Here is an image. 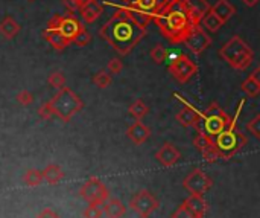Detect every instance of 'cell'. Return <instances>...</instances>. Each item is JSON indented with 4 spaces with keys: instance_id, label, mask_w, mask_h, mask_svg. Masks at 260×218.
Returning a JSON list of instances; mask_svg holds the SVG:
<instances>
[{
    "instance_id": "obj_17",
    "label": "cell",
    "mask_w": 260,
    "mask_h": 218,
    "mask_svg": "<svg viewBox=\"0 0 260 218\" xmlns=\"http://www.w3.org/2000/svg\"><path fill=\"white\" fill-rule=\"evenodd\" d=\"M184 5L194 24H199L202 17L210 11V3L207 0H184Z\"/></svg>"
},
{
    "instance_id": "obj_11",
    "label": "cell",
    "mask_w": 260,
    "mask_h": 218,
    "mask_svg": "<svg viewBox=\"0 0 260 218\" xmlns=\"http://www.w3.org/2000/svg\"><path fill=\"white\" fill-rule=\"evenodd\" d=\"M160 206L157 197L148 189L139 191L130 201V208L139 215V218H149Z\"/></svg>"
},
{
    "instance_id": "obj_25",
    "label": "cell",
    "mask_w": 260,
    "mask_h": 218,
    "mask_svg": "<svg viewBox=\"0 0 260 218\" xmlns=\"http://www.w3.org/2000/svg\"><path fill=\"white\" fill-rule=\"evenodd\" d=\"M41 174H43V180H46L49 185H57L58 182L64 179V171L61 170V167L57 165V163H49V165L41 171Z\"/></svg>"
},
{
    "instance_id": "obj_42",
    "label": "cell",
    "mask_w": 260,
    "mask_h": 218,
    "mask_svg": "<svg viewBox=\"0 0 260 218\" xmlns=\"http://www.w3.org/2000/svg\"><path fill=\"white\" fill-rule=\"evenodd\" d=\"M242 3L245 6H248V8H253V6H256L259 3V0H242Z\"/></svg>"
},
{
    "instance_id": "obj_19",
    "label": "cell",
    "mask_w": 260,
    "mask_h": 218,
    "mask_svg": "<svg viewBox=\"0 0 260 218\" xmlns=\"http://www.w3.org/2000/svg\"><path fill=\"white\" fill-rule=\"evenodd\" d=\"M43 37H44L46 42H47L55 50H58V52L64 50L68 45H70V43H68L67 40L60 34V31L55 28V26L49 24V23H47V26H46V29L43 31Z\"/></svg>"
},
{
    "instance_id": "obj_36",
    "label": "cell",
    "mask_w": 260,
    "mask_h": 218,
    "mask_svg": "<svg viewBox=\"0 0 260 218\" xmlns=\"http://www.w3.org/2000/svg\"><path fill=\"white\" fill-rule=\"evenodd\" d=\"M123 71V63L120 58H111L107 64V72L109 75H119Z\"/></svg>"
},
{
    "instance_id": "obj_30",
    "label": "cell",
    "mask_w": 260,
    "mask_h": 218,
    "mask_svg": "<svg viewBox=\"0 0 260 218\" xmlns=\"http://www.w3.org/2000/svg\"><path fill=\"white\" fill-rule=\"evenodd\" d=\"M199 153L202 154V157L205 159V162H209V163H215L217 159H221V156H219V151L216 149V146H215V142H213V141H212V142H209L207 145H205Z\"/></svg>"
},
{
    "instance_id": "obj_43",
    "label": "cell",
    "mask_w": 260,
    "mask_h": 218,
    "mask_svg": "<svg viewBox=\"0 0 260 218\" xmlns=\"http://www.w3.org/2000/svg\"><path fill=\"white\" fill-rule=\"evenodd\" d=\"M93 0H76V3H78V8L81 9V8H84V6H87L88 3H91Z\"/></svg>"
},
{
    "instance_id": "obj_6",
    "label": "cell",
    "mask_w": 260,
    "mask_h": 218,
    "mask_svg": "<svg viewBox=\"0 0 260 218\" xmlns=\"http://www.w3.org/2000/svg\"><path fill=\"white\" fill-rule=\"evenodd\" d=\"M231 122V118L219 107L217 102H212L207 110L201 112L199 124L196 127L198 133H202L213 139L216 134H219L222 130H225Z\"/></svg>"
},
{
    "instance_id": "obj_22",
    "label": "cell",
    "mask_w": 260,
    "mask_h": 218,
    "mask_svg": "<svg viewBox=\"0 0 260 218\" xmlns=\"http://www.w3.org/2000/svg\"><path fill=\"white\" fill-rule=\"evenodd\" d=\"M210 11L222 23H227L233 16L236 14V8L233 6L228 0H217L213 6H210Z\"/></svg>"
},
{
    "instance_id": "obj_5",
    "label": "cell",
    "mask_w": 260,
    "mask_h": 218,
    "mask_svg": "<svg viewBox=\"0 0 260 218\" xmlns=\"http://www.w3.org/2000/svg\"><path fill=\"white\" fill-rule=\"evenodd\" d=\"M55 116H58L63 122H70L72 118L84 108V102L78 97V95L70 89L64 86L57 93L53 95V98L49 101Z\"/></svg>"
},
{
    "instance_id": "obj_21",
    "label": "cell",
    "mask_w": 260,
    "mask_h": 218,
    "mask_svg": "<svg viewBox=\"0 0 260 218\" xmlns=\"http://www.w3.org/2000/svg\"><path fill=\"white\" fill-rule=\"evenodd\" d=\"M242 92L248 98L259 97V93H260V67H256V69L250 73V76L242 83Z\"/></svg>"
},
{
    "instance_id": "obj_15",
    "label": "cell",
    "mask_w": 260,
    "mask_h": 218,
    "mask_svg": "<svg viewBox=\"0 0 260 218\" xmlns=\"http://www.w3.org/2000/svg\"><path fill=\"white\" fill-rule=\"evenodd\" d=\"M155 159H157V162L160 163V165H163L164 168H172V167L176 165L178 160L181 159V153L173 144L166 142V144H163L157 149Z\"/></svg>"
},
{
    "instance_id": "obj_4",
    "label": "cell",
    "mask_w": 260,
    "mask_h": 218,
    "mask_svg": "<svg viewBox=\"0 0 260 218\" xmlns=\"http://www.w3.org/2000/svg\"><path fill=\"white\" fill-rule=\"evenodd\" d=\"M217 53L230 67L236 71L248 69V66L254 61V50L239 35H233L225 45H222Z\"/></svg>"
},
{
    "instance_id": "obj_20",
    "label": "cell",
    "mask_w": 260,
    "mask_h": 218,
    "mask_svg": "<svg viewBox=\"0 0 260 218\" xmlns=\"http://www.w3.org/2000/svg\"><path fill=\"white\" fill-rule=\"evenodd\" d=\"M78 12L81 14L82 23L91 24V23H94L96 20H98V19L102 16V12H104V5L99 3L98 0H93L91 3H88V5L84 6V8H81Z\"/></svg>"
},
{
    "instance_id": "obj_35",
    "label": "cell",
    "mask_w": 260,
    "mask_h": 218,
    "mask_svg": "<svg viewBox=\"0 0 260 218\" xmlns=\"http://www.w3.org/2000/svg\"><path fill=\"white\" fill-rule=\"evenodd\" d=\"M246 130L251 133L256 139H260V115H256L248 124H246Z\"/></svg>"
},
{
    "instance_id": "obj_1",
    "label": "cell",
    "mask_w": 260,
    "mask_h": 218,
    "mask_svg": "<svg viewBox=\"0 0 260 218\" xmlns=\"http://www.w3.org/2000/svg\"><path fill=\"white\" fill-rule=\"evenodd\" d=\"M104 5L113 6L114 12L99 29V35L111 46L119 55L125 57L146 37L148 28L137 22L122 5L105 2Z\"/></svg>"
},
{
    "instance_id": "obj_12",
    "label": "cell",
    "mask_w": 260,
    "mask_h": 218,
    "mask_svg": "<svg viewBox=\"0 0 260 218\" xmlns=\"http://www.w3.org/2000/svg\"><path fill=\"white\" fill-rule=\"evenodd\" d=\"M183 186L189 194L204 195L213 186V180L202 170L196 168L187 174V177L183 182Z\"/></svg>"
},
{
    "instance_id": "obj_18",
    "label": "cell",
    "mask_w": 260,
    "mask_h": 218,
    "mask_svg": "<svg viewBox=\"0 0 260 218\" xmlns=\"http://www.w3.org/2000/svg\"><path fill=\"white\" fill-rule=\"evenodd\" d=\"M183 204L196 218H204L205 212H207V209H209V204H207V201H205V198L202 195H198V194H190L183 201Z\"/></svg>"
},
{
    "instance_id": "obj_10",
    "label": "cell",
    "mask_w": 260,
    "mask_h": 218,
    "mask_svg": "<svg viewBox=\"0 0 260 218\" xmlns=\"http://www.w3.org/2000/svg\"><path fill=\"white\" fill-rule=\"evenodd\" d=\"M79 195L88 204H104L109 197V191L105 186V183H102L98 177H90V179L81 186Z\"/></svg>"
},
{
    "instance_id": "obj_23",
    "label": "cell",
    "mask_w": 260,
    "mask_h": 218,
    "mask_svg": "<svg viewBox=\"0 0 260 218\" xmlns=\"http://www.w3.org/2000/svg\"><path fill=\"white\" fill-rule=\"evenodd\" d=\"M102 209L108 218H122L127 212L125 204L119 198H113V197H108V200L102 204Z\"/></svg>"
},
{
    "instance_id": "obj_38",
    "label": "cell",
    "mask_w": 260,
    "mask_h": 218,
    "mask_svg": "<svg viewBox=\"0 0 260 218\" xmlns=\"http://www.w3.org/2000/svg\"><path fill=\"white\" fill-rule=\"evenodd\" d=\"M38 116H40L41 119H44V121H50V119L55 116V113H53V110H52V107H50L49 101L44 102V104H41V105L38 107Z\"/></svg>"
},
{
    "instance_id": "obj_28",
    "label": "cell",
    "mask_w": 260,
    "mask_h": 218,
    "mask_svg": "<svg viewBox=\"0 0 260 218\" xmlns=\"http://www.w3.org/2000/svg\"><path fill=\"white\" fill-rule=\"evenodd\" d=\"M23 182L26 186H29V188H35L38 186L41 182H43V174H41V171L38 170H27L23 175Z\"/></svg>"
},
{
    "instance_id": "obj_44",
    "label": "cell",
    "mask_w": 260,
    "mask_h": 218,
    "mask_svg": "<svg viewBox=\"0 0 260 218\" xmlns=\"http://www.w3.org/2000/svg\"><path fill=\"white\" fill-rule=\"evenodd\" d=\"M122 2V5H125V3H128V0H120Z\"/></svg>"
},
{
    "instance_id": "obj_16",
    "label": "cell",
    "mask_w": 260,
    "mask_h": 218,
    "mask_svg": "<svg viewBox=\"0 0 260 218\" xmlns=\"http://www.w3.org/2000/svg\"><path fill=\"white\" fill-rule=\"evenodd\" d=\"M151 134H152V131H151V128L148 125H145L142 121L132 122L127 130L128 139L135 145H143L151 138Z\"/></svg>"
},
{
    "instance_id": "obj_9",
    "label": "cell",
    "mask_w": 260,
    "mask_h": 218,
    "mask_svg": "<svg viewBox=\"0 0 260 218\" xmlns=\"http://www.w3.org/2000/svg\"><path fill=\"white\" fill-rule=\"evenodd\" d=\"M168 71L175 78L178 83L186 84L198 73V66L195 61H192L186 53H180L176 55L168 66Z\"/></svg>"
},
{
    "instance_id": "obj_33",
    "label": "cell",
    "mask_w": 260,
    "mask_h": 218,
    "mask_svg": "<svg viewBox=\"0 0 260 218\" xmlns=\"http://www.w3.org/2000/svg\"><path fill=\"white\" fill-rule=\"evenodd\" d=\"M102 204H88V206L82 211V217L84 218H101L102 217Z\"/></svg>"
},
{
    "instance_id": "obj_41",
    "label": "cell",
    "mask_w": 260,
    "mask_h": 218,
    "mask_svg": "<svg viewBox=\"0 0 260 218\" xmlns=\"http://www.w3.org/2000/svg\"><path fill=\"white\" fill-rule=\"evenodd\" d=\"M63 5L65 6L67 12H72V14H75V12H78V11H79L78 3H76V0H63Z\"/></svg>"
},
{
    "instance_id": "obj_8",
    "label": "cell",
    "mask_w": 260,
    "mask_h": 218,
    "mask_svg": "<svg viewBox=\"0 0 260 218\" xmlns=\"http://www.w3.org/2000/svg\"><path fill=\"white\" fill-rule=\"evenodd\" d=\"M49 24L55 26L68 43H73L75 37L86 28L84 23H82L75 14H72V12H65L64 16H58V14L53 16L49 20Z\"/></svg>"
},
{
    "instance_id": "obj_3",
    "label": "cell",
    "mask_w": 260,
    "mask_h": 218,
    "mask_svg": "<svg viewBox=\"0 0 260 218\" xmlns=\"http://www.w3.org/2000/svg\"><path fill=\"white\" fill-rule=\"evenodd\" d=\"M243 104H245V101L242 99L239 102L238 108H236V116L231 118L230 125L213 138V142H215L216 149L219 151V156L224 157V159L233 157L246 145V142H248L246 136L238 128V118L240 115V110H242Z\"/></svg>"
},
{
    "instance_id": "obj_13",
    "label": "cell",
    "mask_w": 260,
    "mask_h": 218,
    "mask_svg": "<svg viewBox=\"0 0 260 218\" xmlns=\"http://www.w3.org/2000/svg\"><path fill=\"white\" fill-rule=\"evenodd\" d=\"M212 37L205 31L201 24H195L194 29L190 31L187 38L184 40L186 48L194 53V55H201V53L212 45Z\"/></svg>"
},
{
    "instance_id": "obj_39",
    "label": "cell",
    "mask_w": 260,
    "mask_h": 218,
    "mask_svg": "<svg viewBox=\"0 0 260 218\" xmlns=\"http://www.w3.org/2000/svg\"><path fill=\"white\" fill-rule=\"evenodd\" d=\"M172 218H196V217L192 214V212L184 206V204L181 203L180 206L176 208V211L172 214Z\"/></svg>"
},
{
    "instance_id": "obj_34",
    "label": "cell",
    "mask_w": 260,
    "mask_h": 218,
    "mask_svg": "<svg viewBox=\"0 0 260 218\" xmlns=\"http://www.w3.org/2000/svg\"><path fill=\"white\" fill-rule=\"evenodd\" d=\"M73 43L78 46V48H86L87 45H90L91 43V34L84 28L82 29L76 37H75V40H73Z\"/></svg>"
},
{
    "instance_id": "obj_31",
    "label": "cell",
    "mask_w": 260,
    "mask_h": 218,
    "mask_svg": "<svg viewBox=\"0 0 260 218\" xmlns=\"http://www.w3.org/2000/svg\"><path fill=\"white\" fill-rule=\"evenodd\" d=\"M151 60H152L155 64H163L164 61H166V57H168V50L166 48H164L163 45L157 43L152 49H151Z\"/></svg>"
},
{
    "instance_id": "obj_37",
    "label": "cell",
    "mask_w": 260,
    "mask_h": 218,
    "mask_svg": "<svg viewBox=\"0 0 260 218\" xmlns=\"http://www.w3.org/2000/svg\"><path fill=\"white\" fill-rule=\"evenodd\" d=\"M16 98H17V102L22 104L23 107H27L34 102V95L29 90H20Z\"/></svg>"
},
{
    "instance_id": "obj_29",
    "label": "cell",
    "mask_w": 260,
    "mask_h": 218,
    "mask_svg": "<svg viewBox=\"0 0 260 218\" xmlns=\"http://www.w3.org/2000/svg\"><path fill=\"white\" fill-rule=\"evenodd\" d=\"M91 81H93V84H94L96 87L107 89V87L111 86L113 78H111V75H109L107 71H99V72H96V73L93 75Z\"/></svg>"
},
{
    "instance_id": "obj_26",
    "label": "cell",
    "mask_w": 260,
    "mask_h": 218,
    "mask_svg": "<svg viewBox=\"0 0 260 218\" xmlns=\"http://www.w3.org/2000/svg\"><path fill=\"white\" fill-rule=\"evenodd\" d=\"M199 24L202 26V28H204L205 31H207V32H212V34H213V32H217V31L224 26V23H222L221 20H219V19L213 14L212 11H209L207 14H205V16L202 17V20H201Z\"/></svg>"
},
{
    "instance_id": "obj_40",
    "label": "cell",
    "mask_w": 260,
    "mask_h": 218,
    "mask_svg": "<svg viewBox=\"0 0 260 218\" xmlns=\"http://www.w3.org/2000/svg\"><path fill=\"white\" fill-rule=\"evenodd\" d=\"M37 218H60V215H58V212H55L52 208H44L37 215Z\"/></svg>"
},
{
    "instance_id": "obj_7",
    "label": "cell",
    "mask_w": 260,
    "mask_h": 218,
    "mask_svg": "<svg viewBox=\"0 0 260 218\" xmlns=\"http://www.w3.org/2000/svg\"><path fill=\"white\" fill-rule=\"evenodd\" d=\"M168 2L169 0H128V3L122 5V8L128 11L140 24L148 28V24L154 20L158 11Z\"/></svg>"
},
{
    "instance_id": "obj_32",
    "label": "cell",
    "mask_w": 260,
    "mask_h": 218,
    "mask_svg": "<svg viewBox=\"0 0 260 218\" xmlns=\"http://www.w3.org/2000/svg\"><path fill=\"white\" fill-rule=\"evenodd\" d=\"M47 84L50 87H53V89L60 90V89H63L65 86V76L63 75L61 71H55V72H52L47 76Z\"/></svg>"
},
{
    "instance_id": "obj_14",
    "label": "cell",
    "mask_w": 260,
    "mask_h": 218,
    "mask_svg": "<svg viewBox=\"0 0 260 218\" xmlns=\"http://www.w3.org/2000/svg\"><path fill=\"white\" fill-rule=\"evenodd\" d=\"M173 97L178 98V101L183 102V108L180 112H178L175 115V119L180 122V124L183 127H189V128H196L198 124H199V116H201V112L198 110L196 107L192 105L189 101H186L181 95H178V93H173Z\"/></svg>"
},
{
    "instance_id": "obj_24",
    "label": "cell",
    "mask_w": 260,
    "mask_h": 218,
    "mask_svg": "<svg viewBox=\"0 0 260 218\" xmlns=\"http://www.w3.org/2000/svg\"><path fill=\"white\" fill-rule=\"evenodd\" d=\"M20 32V23L14 19L12 16H6L0 22V35L5 40H12L14 37H17Z\"/></svg>"
},
{
    "instance_id": "obj_2",
    "label": "cell",
    "mask_w": 260,
    "mask_h": 218,
    "mask_svg": "<svg viewBox=\"0 0 260 218\" xmlns=\"http://www.w3.org/2000/svg\"><path fill=\"white\" fill-rule=\"evenodd\" d=\"M152 22L157 24L163 37L172 45L184 43V40L195 26L187 12L184 0H169L158 11Z\"/></svg>"
},
{
    "instance_id": "obj_27",
    "label": "cell",
    "mask_w": 260,
    "mask_h": 218,
    "mask_svg": "<svg viewBox=\"0 0 260 218\" xmlns=\"http://www.w3.org/2000/svg\"><path fill=\"white\" fill-rule=\"evenodd\" d=\"M128 112H130V115H131L135 121H142V119L148 115L149 107H148L142 99H135V101L130 105Z\"/></svg>"
},
{
    "instance_id": "obj_45",
    "label": "cell",
    "mask_w": 260,
    "mask_h": 218,
    "mask_svg": "<svg viewBox=\"0 0 260 218\" xmlns=\"http://www.w3.org/2000/svg\"><path fill=\"white\" fill-rule=\"evenodd\" d=\"M27 2H35V0H27Z\"/></svg>"
}]
</instances>
